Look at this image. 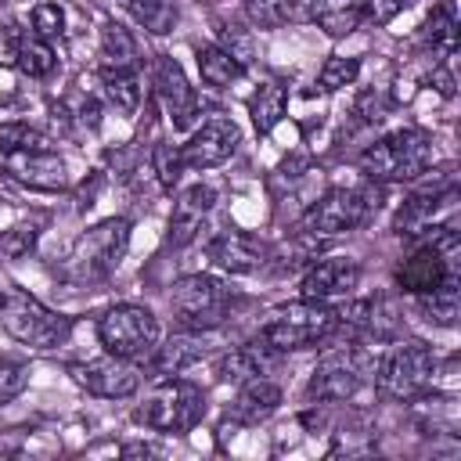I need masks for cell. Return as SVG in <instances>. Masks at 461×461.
<instances>
[{
	"instance_id": "obj_1",
	"label": "cell",
	"mask_w": 461,
	"mask_h": 461,
	"mask_svg": "<svg viewBox=\"0 0 461 461\" xmlns=\"http://www.w3.org/2000/svg\"><path fill=\"white\" fill-rule=\"evenodd\" d=\"M360 173L371 184H403V180H418L429 166H432V133L418 130V126H403L393 130L385 137H378L375 144H367L357 158Z\"/></svg>"
},
{
	"instance_id": "obj_2",
	"label": "cell",
	"mask_w": 461,
	"mask_h": 461,
	"mask_svg": "<svg viewBox=\"0 0 461 461\" xmlns=\"http://www.w3.org/2000/svg\"><path fill=\"white\" fill-rule=\"evenodd\" d=\"M238 306H241V295L227 281L209 277V274H187L169 292L173 317L180 321V328H191V331H212V328H220L223 321L234 317Z\"/></svg>"
},
{
	"instance_id": "obj_3",
	"label": "cell",
	"mask_w": 461,
	"mask_h": 461,
	"mask_svg": "<svg viewBox=\"0 0 461 461\" xmlns=\"http://www.w3.org/2000/svg\"><path fill=\"white\" fill-rule=\"evenodd\" d=\"M436 375V357L425 342L418 339H400L393 342L382 360L375 364V385L382 400H396V403H411L421 400L432 385Z\"/></svg>"
},
{
	"instance_id": "obj_4",
	"label": "cell",
	"mask_w": 461,
	"mask_h": 461,
	"mask_svg": "<svg viewBox=\"0 0 461 461\" xmlns=\"http://www.w3.org/2000/svg\"><path fill=\"white\" fill-rule=\"evenodd\" d=\"M126 245H130V220H122V216L101 220L97 227H90L76 238V245L68 249V256L61 263V274L76 285L104 281L119 267Z\"/></svg>"
},
{
	"instance_id": "obj_5",
	"label": "cell",
	"mask_w": 461,
	"mask_h": 461,
	"mask_svg": "<svg viewBox=\"0 0 461 461\" xmlns=\"http://www.w3.org/2000/svg\"><path fill=\"white\" fill-rule=\"evenodd\" d=\"M335 306L317 303V299H299V303H285L277 306L267 324L259 328V339L270 342L281 353H295V349H310L321 346L335 335Z\"/></svg>"
},
{
	"instance_id": "obj_6",
	"label": "cell",
	"mask_w": 461,
	"mask_h": 461,
	"mask_svg": "<svg viewBox=\"0 0 461 461\" xmlns=\"http://www.w3.org/2000/svg\"><path fill=\"white\" fill-rule=\"evenodd\" d=\"M382 205V191L378 187H331L328 194H321L303 223H299V234L306 238H335V234H346V230H357L364 227Z\"/></svg>"
},
{
	"instance_id": "obj_7",
	"label": "cell",
	"mask_w": 461,
	"mask_h": 461,
	"mask_svg": "<svg viewBox=\"0 0 461 461\" xmlns=\"http://www.w3.org/2000/svg\"><path fill=\"white\" fill-rule=\"evenodd\" d=\"M0 328L29 346V349H58L68 342L72 335V317L68 313H58L50 306H43L40 299L25 295V292H4V303H0Z\"/></svg>"
},
{
	"instance_id": "obj_8",
	"label": "cell",
	"mask_w": 461,
	"mask_h": 461,
	"mask_svg": "<svg viewBox=\"0 0 461 461\" xmlns=\"http://www.w3.org/2000/svg\"><path fill=\"white\" fill-rule=\"evenodd\" d=\"M205 414V389L187 378H162L144 403L137 407V421L155 432H191Z\"/></svg>"
},
{
	"instance_id": "obj_9",
	"label": "cell",
	"mask_w": 461,
	"mask_h": 461,
	"mask_svg": "<svg viewBox=\"0 0 461 461\" xmlns=\"http://www.w3.org/2000/svg\"><path fill=\"white\" fill-rule=\"evenodd\" d=\"M375 371V360L371 353L360 346V342H342V346H331L321 353L313 375H310V400H321V403H339V400H349L360 393V385L367 382V375Z\"/></svg>"
},
{
	"instance_id": "obj_10",
	"label": "cell",
	"mask_w": 461,
	"mask_h": 461,
	"mask_svg": "<svg viewBox=\"0 0 461 461\" xmlns=\"http://www.w3.org/2000/svg\"><path fill=\"white\" fill-rule=\"evenodd\" d=\"M97 339H101V346L108 353L140 364L158 342V321H155V313L148 306L119 303V306H108L97 317Z\"/></svg>"
},
{
	"instance_id": "obj_11",
	"label": "cell",
	"mask_w": 461,
	"mask_h": 461,
	"mask_svg": "<svg viewBox=\"0 0 461 461\" xmlns=\"http://www.w3.org/2000/svg\"><path fill=\"white\" fill-rule=\"evenodd\" d=\"M443 176L425 187V191H414L393 216V230L400 238H425L436 223H450L454 220V209H457V180H454V169H439Z\"/></svg>"
},
{
	"instance_id": "obj_12",
	"label": "cell",
	"mask_w": 461,
	"mask_h": 461,
	"mask_svg": "<svg viewBox=\"0 0 461 461\" xmlns=\"http://www.w3.org/2000/svg\"><path fill=\"white\" fill-rule=\"evenodd\" d=\"M68 375L79 389H86L90 396H104V400H126L144 382V367L137 360H126L115 353L94 357L83 364H68Z\"/></svg>"
},
{
	"instance_id": "obj_13",
	"label": "cell",
	"mask_w": 461,
	"mask_h": 461,
	"mask_svg": "<svg viewBox=\"0 0 461 461\" xmlns=\"http://www.w3.org/2000/svg\"><path fill=\"white\" fill-rule=\"evenodd\" d=\"M238 140H241V133H238L234 119L209 115L187 137V144H180V162H184V169H212V166H223L238 151Z\"/></svg>"
},
{
	"instance_id": "obj_14",
	"label": "cell",
	"mask_w": 461,
	"mask_h": 461,
	"mask_svg": "<svg viewBox=\"0 0 461 461\" xmlns=\"http://www.w3.org/2000/svg\"><path fill=\"white\" fill-rule=\"evenodd\" d=\"M151 86H155V101L162 104V112L173 119V126H191L198 115V94L187 83L184 68L173 58H158L155 72H151Z\"/></svg>"
},
{
	"instance_id": "obj_15",
	"label": "cell",
	"mask_w": 461,
	"mask_h": 461,
	"mask_svg": "<svg viewBox=\"0 0 461 461\" xmlns=\"http://www.w3.org/2000/svg\"><path fill=\"white\" fill-rule=\"evenodd\" d=\"M205 256L212 267H220L227 274H252L267 263V245L245 230H220L205 245Z\"/></svg>"
},
{
	"instance_id": "obj_16",
	"label": "cell",
	"mask_w": 461,
	"mask_h": 461,
	"mask_svg": "<svg viewBox=\"0 0 461 461\" xmlns=\"http://www.w3.org/2000/svg\"><path fill=\"white\" fill-rule=\"evenodd\" d=\"M205 353H209L205 331H191V328H184L180 335H169L162 346L155 342V349L140 360V367L151 371L155 378H169V375H180L184 367L198 364Z\"/></svg>"
},
{
	"instance_id": "obj_17",
	"label": "cell",
	"mask_w": 461,
	"mask_h": 461,
	"mask_svg": "<svg viewBox=\"0 0 461 461\" xmlns=\"http://www.w3.org/2000/svg\"><path fill=\"white\" fill-rule=\"evenodd\" d=\"M357 285H360V267L353 259H321L303 274L299 292H303V299L331 303V299L349 295Z\"/></svg>"
},
{
	"instance_id": "obj_18",
	"label": "cell",
	"mask_w": 461,
	"mask_h": 461,
	"mask_svg": "<svg viewBox=\"0 0 461 461\" xmlns=\"http://www.w3.org/2000/svg\"><path fill=\"white\" fill-rule=\"evenodd\" d=\"M4 173L25 187H36V191H61L68 184L65 176V162L43 148V151H18V155H7L4 162Z\"/></svg>"
},
{
	"instance_id": "obj_19",
	"label": "cell",
	"mask_w": 461,
	"mask_h": 461,
	"mask_svg": "<svg viewBox=\"0 0 461 461\" xmlns=\"http://www.w3.org/2000/svg\"><path fill=\"white\" fill-rule=\"evenodd\" d=\"M216 202V191L209 184H191L176 194L173 202V212H169V241L173 245H187L198 230H202V220L209 216Z\"/></svg>"
},
{
	"instance_id": "obj_20",
	"label": "cell",
	"mask_w": 461,
	"mask_h": 461,
	"mask_svg": "<svg viewBox=\"0 0 461 461\" xmlns=\"http://www.w3.org/2000/svg\"><path fill=\"white\" fill-rule=\"evenodd\" d=\"M277 360H281V349H274L270 342H263V339H256V342H245V346H238V349H230L220 364H216V375L223 378V382H249V378H263V375H270L274 367H277Z\"/></svg>"
},
{
	"instance_id": "obj_21",
	"label": "cell",
	"mask_w": 461,
	"mask_h": 461,
	"mask_svg": "<svg viewBox=\"0 0 461 461\" xmlns=\"http://www.w3.org/2000/svg\"><path fill=\"white\" fill-rule=\"evenodd\" d=\"M277 407H281V385L263 375V378L241 382V389H238V396H234V403H230V411H227V418L238 421V425H259V421H267Z\"/></svg>"
},
{
	"instance_id": "obj_22",
	"label": "cell",
	"mask_w": 461,
	"mask_h": 461,
	"mask_svg": "<svg viewBox=\"0 0 461 461\" xmlns=\"http://www.w3.org/2000/svg\"><path fill=\"white\" fill-rule=\"evenodd\" d=\"M310 18L331 40H342L364 25V0H313Z\"/></svg>"
},
{
	"instance_id": "obj_23",
	"label": "cell",
	"mask_w": 461,
	"mask_h": 461,
	"mask_svg": "<svg viewBox=\"0 0 461 461\" xmlns=\"http://www.w3.org/2000/svg\"><path fill=\"white\" fill-rule=\"evenodd\" d=\"M414 299V310L436 324V328H454L457 324V306H461V292H457V277L443 281L439 288L432 292H421V295H411Z\"/></svg>"
},
{
	"instance_id": "obj_24",
	"label": "cell",
	"mask_w": 461,
	"mask_h": 461,
	"mask_svg": "<svg viewBox=\"0 0 461 461\" xmlns=\"http://www.w3.org/2000/svg\"><path fill=\"white\" fill-rule=\"evenodd\" d=\"M285 104H288V90L277 79H267L256 86V94L249 97V112L256 122V133H270L281 119H285Z\"/></svg>"
},
{
	"instance_id": "obj_25",
	"label": "cell",
	"mask_w": 461,
	"mask_h": 461,
	"mask_svg": "<svg viewBox=\"0 0 461 461\" xmlns=\"http://www.w3.org/2000/svg\"><path fill=\"white\" fill-rule=\"evenodd\" d=\"M198 72H202V79L209 83V86H230V83H238L241 76H245V65L230 54V50H223L220 43H209V47H198Z\"/></svg>"
},
{
	"instance_id": "obj_26",
	"label": "cell",
	"mask_w": 461,
	"mask_h": 461,
	"mask_svg": "<svg viewBox=\"0 0 461 461\" xmlns=\"http://www.w3.org/2000/svg\"><path fill=\"white\" fill-rule=\"evenodd\" d=\"M101 86H104V97L115 104V112L122 115H133L140 108V79L133 68H101Z\"/></svg>"
},
{
	"instance_id": "obj_27",
	"label": "cell",
	"mask_w": 461,
	"mask_h": 461,
	"mask_svg": "<svg viewBox=\"0 0 461 461\" xmlns=\"http://www.w3.org/2000/svg\"><path fill=\"white\" fill-rule=\"evenodd\" d=\"M14 61H18V68H22L29 79H47V76L54 72V65H58V54H54V47H50L43 36L25 32V36L14 43Z\"/></svg>"
},
{
	"instance_id": "obj_28",
	"label": "cell",
	"mask_w": 461,
	"mask_h": 461,
	"mask_svg": "<svg viewBox=\"0 0 461 461\" xmlns=\"http://www.w3.org/2000/svg\"><path fill=\"white\" fill-rule=\"evenodd\" d=\"M122 7L133 14L137 25H144L151 36H166L176 25V0H122Z\"/></svg>"
},
{
	"instance_id": "obj_29",
	"label": "cell",
	"mask_w": 461,
	"mask_h": 461,
	"mask_svg": "<svg viewBox=\"0 0 461 461\" xmlns=\"http://www.w3.org/2000/svg\"><path fill=\"white\" fill-rule=\"evenodd\" d=\"M101 54H104V68H137V40L126 25L108 22L101 29Z\"/></svg>"
},
{
	"instance_id": "obj_30",
	"label": "cell",
	"mask_w": 461,
	"mask_h": 461,
	"mask_svg": "<svg viewBox=\"0 0 461 461\" xmlns=\"http://www.w3.org/2000/svg\"><path fill=\"white\" fill-rule=\"evenodd\" d=\"M421 29H425V40L432 43V50L454 54V47H457V18H454L450 4H436Z\"/></svg>"
},
{
	"instance_id": "obj_31",
	"label": "cell",
	"mask_w": 461,
	"mask_h": 461,
	"mask_svg": "<svg viewBox=\"0 0 461 461\" xmlns=\"http://www.w3.org/2000/svg\"><path fill=\"white\" fill-rule=\"evenodd\" d=\"M241 11L259 29H281L295 18V0H241Z\"/></svg>"
},
{
	"instance_id": "obj_32",
	"label": "cell",
	"mask_w": 461,
	"mask_h": 461,
	"mask_svg": "<svg viewBox=\"0 0 461 461\" xmlns=\"http://www.w3.org/2000/svg\"><path fill=\"white\" fill-rule=\"evenodd\" d=\"M50 148L47 137L40 130H32L29 122H0V151L4 155H18V151H43Z\"/></svg>"
},
{
	"instance_id": "obj_33",
	"label": "cell",
	"mask_w": 461,
	"mask_h": 461,
	"mask_svg": "<svg viewBox=\"0 0 461 461\" xmlns=\"http://www.w3.org/2000/svg\"><path fill=\"white\" fill-rule=\"evenodd\" d=\"M360 76V58H342V54H331L324 65H321V90H342V86H353V79Z\"/></svg>"
},
{
	"instance_id": "obj_34",
	"label": "cell",
	"mask_w": 461,
	"mask_h": 461,
	"mask_svg": "<svg viewBox=\"0 0 461 461\" xmlns=\"http://www.w3.org/2000/svg\"><path fill=\"white\" fill-rule=\"evenodd\" d=\"M151 166H155V173H158V184H162V187H173V184L180 180V173H184L180 148H173V144H155V148H151Z\"/></svg>"
},
{
	"instance_id": "obj_35",
	"label": "cell",
	"mask_w": 461,
	"mask_h": 461,
	"mask_svg": "<svg viewBox=\"0 0 461 461\" xmlns=\"http://www.w3.org/2000/svg\"><path fill=\"white\" fill-rule=\"evenodd\" d=\"M25 385H29V367L22 360L0 357V403H11L14 396H22Z\"/></svg>"
},
{
	"instance_id": "obj_36",
	"label": "cell",
	"mask_w": 461,
	"mask_h": 461,
	"mask_svg": "<svg viewBox=\"0 0 461 461\" xmlns=\"http://www.w3.org/2000/svg\"><path fill=\"white\" fill-rule=\"evenodd\" d=\"M61 29H65V11H61L58 4L43 0V4L32 7V32H36V36L54 40V36H61Z\"/></svg>"
},
{
	"instance_id": "obj_37",
	"label": "cell",
	"mask_w": 461,
	"mask_h": 461,
	"mask_svg": "<svg viewBox=\"0 0 461 461\" xmlns=\"http://www.w3.org/2000/svg\"><path fill=\"white\" fill-rule=\"evenodd\" d=\"M36 241V227H11L4 238H0V252L7 259H22Z\"/></svg>"
},
{
	"instance_id": "obj_38",
	"label": "cell",
	"mask_w": 461,
	"mask_h": 461,
	"mask_svg": "<svg viewBox=\"0 0 461 461\" xmlns=\"http://www.w3.org/2000/svg\"><path fill=\"white\" fill-rule=\"evenodd\" d=\"M385 112H389V97H385V94L364 90V94L357 97V115H360L364 122H378V119H385Z\"/></svg>"
},
{
	"instance_id": "obj_39",
	"label": "cell",
	"mask_w": 461,
	"mask_h": 461,
	"mask_svg": "<svg viewBox=\"0 0 461 461\" xmlns=\"http://www.w3.org/2000/svg\"><path fill=\"white\" fill-rule=\"evenodd\" d=\"M403 11V0H364V22L371 25H389Z\"/></svg>"
},
{
	"instance_id": "obj_40",
	"label": "cell",
	"mask_w": 461,
	"mask_h": 461,
	"mask_svg": "<svg viewBox=\"0 0 461 461\" xmlns=\"http://www.w3.org/2000/svg\"><path fill=\"white\" fill-rule=\"evenodd\" d=\"M432 86H436V90H439L443 97H454V76H450V72H447L443 65H439V68L432 72Z\"/></svg>"
},
{
	"instance_id": "obj_41",
	"label": "cell",
	"mask_w": 461,
	"mask_h": 461,
	"mask_svg": "<svg viewBox=\"0 0 461 461\" xmlns=\"http://www.w3.org/2000/svg\"><path fill=\"white\" fill-rule=\"evenodd\" d=\"M0 303H4V288H0Z\"/></svg>"
}]
</instances>
